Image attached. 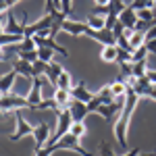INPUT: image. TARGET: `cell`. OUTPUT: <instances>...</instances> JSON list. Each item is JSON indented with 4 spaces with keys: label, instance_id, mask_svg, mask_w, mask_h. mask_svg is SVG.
I'll use <instances>...</instances> for the list:
<instances>
[{
    "label": "cell",
    "instance_id": "12",
    "mask_svg": "<svg viewBox=\"0 0 156 156\" xmlns=\"http://www.w3.org/2000/svg\"><path fill=\"white\" fill-rule=\"evenodd\" d=\"M65 71L62 69V65L60 62H56V60H52L48 65V69H46V73H44V77L48 79V83L50 85H54V90H56V81H58V75Z\"/></svg>",
    "mask_w": 156,
    "mask_h": 156
},
{
    "label": "cell",
    "instance_id": "38",
    "mask_svg": "<svg viewBox=\"0 0 156 156\" xmlns=\"http://www.w3.org/2000/svg\"><path fill=\"white\" fill-rule=\"evenodd\" d=\"M15 2H19V0H15Z\"/></svg>",
    "mask_w": 156,
    "mask_h": 156
},
{
    "label": "cell",
    "instance_id": "25",
    "mask_svg": "<svg viewBox=\"0 0 156 156\" xmlns=\"http://www.w3.org/2000/svg\"><path fill=\"white\" fill-rule=\"evenodd\" d=\"M137 19L140 21H146V23H154V15H152V9H142V11H137Z\"/></svg>",
    "mask_w": 156,
    "mask_h": 156
},
{
    "label": "cell",
    "instance_id": "1",
    "mask_svg": "<svg viewBox=\"0 0 156 156\" xmlns=\"http://www.w3.org/2000/svg\"><path fill=\"white\" fill-rule=\"evenodd\" d=\"M140 98L133 94L131 87H127V94H125V104L119 112V119L112 127V133H115V140L119 142L123 148H127V129H129V123H131L133 110H135V104H137Z\"/></svg>",
    "mask_w": 156,
    "mask_h": 156
},
{
    "label": "cell",
    "instance_id": "24",
    "mask_svg": "<svg viewBox=\"0 0 156 156\" xmlns=\"http://www.w3.org/2000/svg\"><path fill=\"white\" fill-rule=\"evenodd\" d=\"M71 133L77 137V140H81L85 133H87V127H85V123H73L71 125Z\"/></svg>",
    "mask_w": 156,
    "mask_h": 156
},
{
    "label": "cell",
    "instance_id": "20",
    "mask_svg": "<svg viewBox=\"0 0 156 156\" xmlns=\"http://www.w3.org/2000/svg\"><path fill=\"white\" fill-rule=\"evenodd\" d=\"M54 50H50V48H37V58L42 60V62H46V65H50L52 60H56L54 58Z\"/></svg>",
    "mask_w": 156,
    "mask_h": 156
},
{
    "label": "cell",
    "instance_id": "35",
    "mask_svg": "<svg viewBox=\"0 0 156 156\" xmlns=\"http://www.w3.org/2000/svg\"><path fill=\"white\" fill-rule=\"evenodd\" d=\"M4 19H6V15H0V34H4Z\"/></svg>",
    "mask_w": 156,
    "mask_h": 156
},
{
    "label": "cell",
    "instance_id": "31",
    "mask_svg": "<svg viewBox=\"0 0 156 156\" xmlns=\"http://www.w3.org/2000/svg\"><path fill=\"white\" fill-rule=\"evenodd\" d=\"M146 77H148V81H150V83H154V85H156V71H150V69H148Z\"/></svg>",
    "mask_w": 156,
    "mask_h": 156
},
{
    "label": "cell",
    "instance_id": "6",
    "mask_svg": "<svg viewBox=\"0 0 156 156\" xmlns=\"http://www.w3.org/2000/svg\"><path fill=\"white\" fill-rule=\"evenodd\" d=\"M87 23L85 21H71V19H67L62 27H60V31H65V34H69L73 37H79V36H85L87 34Z\"/></svg>",
    "mask_w": 156,
    "mask_h": 156
},
{
    "label": "cell",
    "instance_id": "9",
    "mask_svg": "<svg viewBox=\"0 0 156 156\" xmlns=\"http://www.w3.org/2000/svg\"><path fill=\"white\" fill-rule=\"evenodd\" d=\"M25 27H27L25 15H23V21L19 23V21H17V17H15L12 12H9V23H6V27H4V31H6V34H17V36H25Z\"/></svg>",
    "mask_w": 156,
    "mask_h": 156
},
{
    "label": "cell",
    "instance_id": "5",
    "mask_svg": "<svg viewBox=\"0 0 156 156\" xmlns=\"http://www.w3.org/2000/svg\"><path fill=\"white\" fill-rule=\"evenodd\" d=\"M42 85H44V79H42V77H34V79H31V90H29V94L25 96L31 110H37V104L42 102Z\"/></svg>",
    "mask_w": 156,
    "mask_h": 156
},
{
    "label": "cell",
    "instance_id": "17",
    "mask_svg": "<svg viewBox=\"0 0 156 156\" xmlns=\"http://www.w3.org/2000/svg\"><path fill=\"white\" fill-rule=\"evenodd\" d=\"M146 73H148V60L131 62V77H133V79H140V77H146Z\"/></svg>",
    "mask_w": 156,
    "mask_h": 156
},
{
    "label": "cell",
    "instance_id": "11",
    "mask_svg": "<svg viewBox=\"0 0 156 156\" xmlns=\"http://www.w3.org/2000/svg\"><path fill=\"white\" fill-rule=\"evenodd\" d=\"M119 21L123 23V27H125V29H133V27H135V23H137V12H135L131 6L127 4V6H125V11L119 15Z\"/></svg>",
    "mask_w": 156,
    "mask_h": 156
},
{
    "label": "cell",
    "instance_id": "18",
    "mask_svg": "<svg viewBox=\"0 0 156 156\" xmlns=\"http://www.w3.org/2000/svg\"><path fill=\"white\" fill-rule=\"evenodd\" d=\"M110 92H112L115 100H117V98H123L125 94H127V83H125V81H121L119 77H117V79L110 83Z\"/></svg>",
    "mask_w": 156,
    "mask_h": 156
},
{
    "label": "cell",
    "instance_id": "21",
    "mask_svg": "<svg viewBox=\"0 0 156 156\" xmlns=\"http://www.w3.org/2000/svg\"><path fill=\"white\" fill-rule=\"evenodd\" d=\"M56 90H71V73L62 71L58 75V81H56Z\"/></svg>",
    "mask_w": 156,
    "mask_h": 156
},
{
    "label": "cell",
    "instance_id": "13",
    "mask_svg": "<svg viewBox=\"0 0 156 156\" xmlns=\"http://www.w3.org/2000/svg\"><path fill=\"white\" fill-rule=\"evenodd\" d=\"M12 69L19 73V75L27 77V79H34V77H36V71H34V65H31V62H25V60H15Z\"/></svg>",
    "mask_w": 156,
    "mask_h": 156
},
{
    "label": "cell",
    "instance_id": "19",
    "mask_svg": "<svg viewBox=\"0 0 156 156\" xmlns=\"http://www.w3.org/2000/svg\"><path fill=\"white\" fill-rule=\"evenodd\" d=\"M85 23H87V27H90V29H104V23H106V17H102V15H94V12H92V15H90V17H87V21H85Z\"/></svg>",
    "mask_w": 156,
    "mask_h": 156
},
{
    "label": "cell",
    "instance_id": "16",
    "mask_svg": "<svg viewBox=\"0 0 156 156\" xmlns=\"http://www.w3.org/2000/svg\"><path fill=\"white\" fill-rule=\"evenodd\" d=\"M94 98L100 100V102H104V104H112V102H115V96H112V92H110V85H102L96 94H94Z\"/></svg>",
    "mask_w": 156,
    "mask_h": 156
},
{
    "label": "cell",
    "instance_id": "2",
    "mask_svg": "<svg viewBox=\"0 0 156 156\" xmlns=\"http://www.w3.org/2000/svg\"><path fill=\"white\" fill-rule=\"evenodd\" d=\"M21 108H29V102H27L25 96H17L15 92L0 96V115H2V117L11 115L15 110H21Z\"/></svg>",
    "mask_w": 156,
    "mask_h": 156
},
{
    "label": "cell",
    "instance_id": "30",
    "mask_svg": "<svg viewBox=\"0 0 156 156\" xmlns=\"http://www.w3.org/2000/svg\"><path fill=\"white\" fill-rule=\"evenodd\" d=\"M152 40H156V23L146 31V42H152Z\"/></svg>",
    "mask_w": 156,
    "mask_h": 156
},
{
    "label": "cell",
    "instance_id": "8",
    "mask_svg": "<svg viewBox=\"0 0 156 156\" xmlns=\"http://www.w3.org/2000/svg\"><path fill=\"white\" fill-rule=\"evenodd\" d=\"M71 98H73V100H79V102H85V104H87V102L94 98V94L87 90L85 81H79L75 87H71Z\"/></svg>",
    "mask_w": 156,
    "mask_h": 156
},
{
    "label": "cell",
    "instance_id": "26",
    "mask_svg": "<svg viewBox=\"0 0 156 156\" xmlns=\"http://www.w3.org/2000/svg\"><path fill=\"white\" fill-rule=\"evenodd\" d=\"M19 54V60H25V62H36L37 60V50H29V52H17Z\"/></svg>",
    "mask_w": 156,
    "mask_h": 156
},
{
    "label": "cell",
    "instance_id": "36",
    "mask_svg": "<svg viewBox=\"0 0 156 156\" xmlns=\"http://www.w3.org/2000/svg\"><path fill=\"white\" fill-rule=\"evenodd\" d=\"M150 9H152V15H154V19H156V0H154V4H152Z\"/></svg>",
    "mask_w": 156,
    "mask_h": 156
},
{
    "label": "cell",
    "instance_id": "29",
    "mask_svg": "<svg viewBox=\"0 0 156 156\" xmlns=\"http://www.w3.org/2000/svg\"><path fill=\"white\" fill-rule=\"evenodd\" d=\"M98 156H117V154L112 152V148H110L106 142H102V144H100V152H98Z\"/></svg>",
    "mask_w": 156,
    "mask_h": 156
},
{
    "label": "cell",
    "instance_id": "28",
    "mask_svg": "<svg viewBox=\"0 0 156 156\" xmlns=\"http://www.w3.org/2000/svg\"><path fill=\"white\" fill-rule=\"evenodd\" d=\"M15 4H17L15 0H0V15H6Z\"/></svg>",
    "mask_w": 156,
    "mask_h": 156
},
{
    "label": "cell",
    "instance_id": "10",
    "mask_svg": "<svg viewBox=\"0 0 156 156\" xmlns=\"http://www.w3.org/2000/svg\"><path fill=\"white\" fill-rule=\"evenodd\" d=\"M17 75H19V73L12 69V71L4 73V75L0 77V94H11L12 87H15V81H17Z\"/></svg>",
    "mask_w": 156,
    "mask_h": 156
},
{
    "label": "cell",
    "instance_id": "22",
    "mask_svg": "<svg viewBox=\"0 0 156 156\" xmlns=\"http://www.w3.org/2000/svg\"><path fill=\"white\" fill-rule=\"evenodd\" d=\"M148 48H146V44L144 46H140V48H135L131 52V62H140V60H148Z\"/></svg>",
    "mask_w": 156,
    "mask_h": 156
},
{
    "label": "cell",
    "instance_id": "15",
    "mask_svg": "<svg viewBox=\"0 0 156 156\" xmlns=\"http://www.w3.org/2000/svg\"><path fill=\"white\" fill-rule=\"evenodd\" d=\"M54 100H56V104H58V108L62 110V108H69V104H71V90H56L54 92Z\"/></svg>",
    "mask_w": 156,
    "mask_h": 156
},
{
    "label": "cell",
    "instance_id": "3",
    "mask_svg": "<svg viewBox=\"0 0 156 156\" xmlns=\"http://www.w3.org/2000/svg\"><path fill=\"white\" fill-rule=\"evenodd\" d=\"M12 115H15V131H12L11 137H9L11 142H19L21 137L31 135V133H34V127H36V125L27 123V121L23 119V115H21V110H15Z\"/></svg>",
    "mask_w": 156,
    "mask_h": 156
},
{
    "label": "cell",
    "instance_id": "14",
    "mask_svg": "<svg viewBox=\"0 0 156 156\" xmlns=\"http://www.w3.org/2000/svg\"><path fill=\"white\" fill-rule=\"evenodd\" d=\"M100 58L104 62H117V58H119V46H102Z\"/></svg>",
    "mask_w": 156,
    "mask_h": 156
},
{
    "label": "cell",
    "instance_id": "27",
    "mask_svg": "<svg viewBox=\"0 0 156 156\" xmlns=\"http://www.w3.org/2000/svg\"><path fill=\"white\" fill-rule=\"evenodd\" d=\"M46 69H48V65H46V62H42L40 58L34 62V71H36V77H42V75L46 73Z\"/></svg>",
    "mask_w": 156,
    "mask_h": 156
},
{
    "label": "cell",
    "instance_id": "32",
    "mask_svg": "<svg viewBox=\"0 0 156 156\" xmlns=\"http://www.w3.org/2000/svg\"><path fill=\"white\" fill-rule=\"evenodd\" d=\"M108 2H110V0H94V4H96L98 9H102V6H108Z\"/></svg>",
    "mask_w": 156,
    "mask_h": 156
},
{
    "label": "cell",
    "instance_id": "33",
    "mask_svg": "<svg viewBox=\"0 0 156 156\" xmlns=\"http://www.w3.org/2000/svg\"><path fill=\"white\" fill-rule=\"evenodd\" d=\"M123 156H140V148H133V150H129V152H125Z\"/></svg>",
    "mask_w": 156,
    "mask_h": 156
},
{
    "label": "cell",
    "instance_id": "4",
    "mask_svg": "<svg viewBox=\"0 0 156 156\" xmlns=\"http://www.w3.org/2000/svg\"><path fill=\"white\" fill-rule=\"evenodd\" d=\"M31 137H34V142H36V148H34V150H42V148H46L48 142H50V137H52V133H50V125H48V123H37L36 127H34Z\"/></svg>",
    "mask_w": 156,
    "mask_h": 156
},
{
    "label": "cell",
    "instance_id": "34",
    "mask_svg": "<svg viewBox=\"0 0 156 156\" xmlns=\"http://www.w3.org/2000/svg\"><path fill=\"white\" fill-rule=\"evenodd\" d=\"M6 60H9V56L4 54V48L0 46V62H6Z\"/></svg>",
    "mask_w": 156,
    "mask_h": 156
},
{
    "label": "cell",
    "instance_id": "37",
    "mask_svg": "<svg viewBox=\"0 0 156 156\" xmlns=\"http://www.w3.org/2000/svg\"><path fill=\"white\" fill-rule=\"evenodd\" d=\"M140 156H156V152H148V154H140Z\"/></svg>",
    "mask_w": 156,
    "mask_h": 156
},
{
    "label": "cell",
    "instance_id": "7",
    "mask_svg": "<svg viewBox=\"0 0 156 156\" xmlns=\"http://www.w3.org/2000/svg\"><path fill=\"white\" fill-rule=\"evenodd\" d=\"M69 112H71L73 123H83L85 117L90 115V108H87V104H85V102L71 100V104H69Z\"/></svg>",
    "mask_w": 156,
    "mask_h": 156
},
{
    "label": "cell",
    "instance_id": "23",
    "mask_svg": "<svg viewBox=\"0 0 156 156\" xmlns=\"http://www.w3.org/2000/svg\"><path fill=\"white\" fill-rule=\"evenodd\" d=\"M29 50H37L34 37H23V42L17 46V52H29Z\"/></svg>",
    "mask_w": 156,
    "mask_h": 156
}]
</instances>
